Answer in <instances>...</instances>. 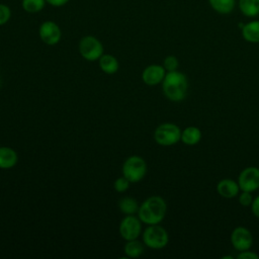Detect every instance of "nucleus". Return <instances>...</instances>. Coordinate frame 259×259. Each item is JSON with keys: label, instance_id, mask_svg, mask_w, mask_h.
<instances>
[{"label": "nucleus", "instance_id": "nucleus-30", "mask_svg": "<svg viewBox=\"0 0 259 259\" xmlns=\"http://www.w3.org/2000/svg\"><path fill=\"white\" fill-rule=\"evenodd\" d=\"M0 86H1V78H0Z\"/></svg>", "mask_w": 259, "mask_h": 259}, {"label": "nucleus", "instance_id": "nucleus-5", "mask_svg": "<svg viewBox=\"0 0 259 259\" xmlns=\"http://www.w3.org/2000/svg\"><path fill=\"white\" fill-rule=\"evenodd\" d=\"M78 51L80 56L88 62L98 61L104 54L102 42L96 36L90 34L81 37L78 44Z\"/></svg>", "mask_w": 259, "mask_h": 259}, {"label": "nucleus", "instance_id": "nucleus-15", "mask_svg": "<svg viewBox=\"0 0 259 259\" xmlns=\"http://www.w3.org/2000/svg\"><path fill=\"white\" fill-rule=\"evenodd\" d=\"M243 38L251 44L259 42V20H252L242 26Z\"/></svg>", "mask_w": 259, "mask_h": 259}, {"label": "nucleus", "instance_id": "nucleus-4", "mask_svg": "<svg viewBox=\"0 0 259 259\" xmlns=\"http://www.w3.org/2000/svg\"><path fill=\"white\" fill-rule=\"evenodd\" d=\"M143 243L146 247L154 250L163 249L169 242V235L166 229L158 225H149L142 233Z\"/></svg>", "mask_w": 259, "mask_h": 259}, {"label": "nucleus", "instance_id": "nucleus-12", "mask_svg": "<svg viewBox=\"0 0 259 259\" xmlns=\"http://www.w3.org/2000/svg\"><path fill=\"white\" fill-rule=\"evenodd\" d=\"M217 192L220 196L230 199L236 197L239 194L240 187L237 181L230 178H224L218 182Z\"/></svg>", "mask_w": 259, "mask_h": 259}, {"label": "nucleus", "instance_id": "nucleus-29", "mask_svg": "<svg viewBox=\"0 0 259 259\" xmlns=\"http://www.w3.org/2000/svg\"><path fill=\"white\" fill-rule=\"evenodd\" d=\"M234 257L233 256H229V255H227V256H223L222 257V259H233Z\"/></svg>", "mask_w": 259, "mask_h": 259}, {"label": "nucleus", "instance_id": "nucleus-6", "mask_svg": "<svg viewBox=\"0 0 259 259\" xmlns=\"http://www.w3.org/2000/svg\"><path fill=\"white\" fill-rule=\"evenodd\" d=\"M181 139L180 127L172 122H164L158 125L154 132L155 142L163 147H170L177 144Z\"/></svg>", "mask_w": 259, "mask_h": 259}, {"label": "nucleus", "instance_id": "nucleus-27", "mask_svg": "<svg viewBox=\"0 0 259 259\" xmlns=\"http://www.w3.org/2000/svg\"><path fill=\"white\" fill-rule=\"evenodd\" d=\"M251 210L252 213L259 219V195H257L255 198H253V201L251 203Z\"/></svg>", "mask_w": 259, "mask_h": 259}, {"label": "nucleus", "instance_id": "nucleus-7", "mask_svg": "<svg viewBox=\"0 0 259 259\" xmlns=\"http://www.w3.org/2000/svg\"><path fill=\"white\" fill-rule=\"evenodd\" d=\"M142 222L138 215H125L119 223L118 232L124 241L138 239L142 235Z\"/></svg>", "mask_w": 259, "mask_h": 259}, {"label": "nucleus", "instance_id": "nucleus-16", "mask_svg": "<svg viewBox=\"0 0 259 259\" xmlns=\"http://www.w3.org/2000/svg\"><path fill=\"white\" fill-rule=\"evenodd\" d=\"M201 137V131L197 126L190 125L181 131L180 141L187 146H195L200 142Z\"/></svg>", "mask_w": 259, "mask_h": 259}, {"label": "nucleus", "instance_id": "nucleus-10", "mask_svg": "<svg viewBox=\"0 0 259 259\" xmlns=\"http://www.w3.org/2000/svg\"><path fill=\"white\" fill-rule=\"evenodd\" d=\"M231 244L239 252L249 250L253 245V236L247 228L239 226L231 234Z\"/></svg>", "mask_w": 259, "mask_h": 259}, {"label": "nucleus", "instance_id": "nucleus-14", "mask_svg": "<svg viewBox=\"0 0 259 259\" xmlns=\"http://www.w3.org/2000/svg\"><path fill=\"white\" fill-rule=\"evenodd\" d=\"M98 64L100 70L107 75L115 74L119 69L118 60L110 54H103L98 60Z\"/></svg>", "mask_w": 259, "mask_h": 259}, {"label": "nucleus", "instance_id": "nucleus-24", "mask_svg": "<svg viewBox=\"0 0 259 259\" xmlns=\"http://www.w3.org/2000/svg\"><path fill=\"white\" fill-rule=\"evenodd\" d=\"M12 12L7 4L0 3V26L5 25L11 18Z\"/></svg>", "mask_w": 259, "mask_h": 259}, {"label": "nucleus", "instance_id": "nucleus-19", "mask_svg": "<svg viewBox=\"0 0 259 259\" xmlns=\"http://www.w3.org/2000/svg\"><path fill=\"white\" fill-rule=\"evenodd\" d=\"M239 9L247 17L259 15V0H239Z\"/></svg>", "mask_w": 259, "mask_h": 259}, {"label": "nucleus", "instance_id": "nucleus-25", "mask_svg": "<svg viewBox=\"0 0 259 259\" xmlns=\"http://www.w3.org/2000/svg\"><path fill=\"white\" fill-rule=\"evenodd\" d=\"M252 192H248V191H242L239 194V202L241 205L243 206H250L252 201H253V197H252Z\"/></svg>", "mask_w": 259, "mask_h": 259}, {"label": "nucleus", "instance_id": "nucleus-11", "mask_svg": "<svg viewBox=\"0 0 259 259\" xmlns=\"http://www.w3.org/2000/svg\"><path fill=\"white\" fill-rule=\"evenodd\" d=\"M166 70L163 65L152 64L147 66L142 72V80L149 86H156L161 84L166 75Z\"/></svg>", "mask_w": 259, "mask_h": 259}, {"label": "nucleus", "instance_id": "nucleus-18", "mask_svg": "<svg viewBox=\"0 0 259 259\" xmlns=\"http://www.w3.org/2000/svg\"><path fill=\"white\" fill-rule=\"evenodd\" d=\"M145 251V244L138 239L126 241L123 252L127 258H138L140 257Z\"/></svg>", "mask_w": 259, "mask_h": 259}, {"label": "nucleus", "instance_id": "nucleus-28", "mask_svg": "<svg viewBox=\"0 0 259 259\" xmlns=\"http://www.w3.org/2000/svg\"><path fill=\"white\" fill-rule=\"evenodd\" d=\"M46 1H47V4L56 8L63 7L70 2V0H46Z\"/></svg>", "mask_w": 259, "mask_h": 259}, {"label": "nucleus", "instance_id": "nucleus-17", "mask_svg": "<svg viewBox=\"0 0 259 259\" xmlns=\"http://www.w3.org/2000/svg\"><path fill=\"white\" fill-rule=\"evenodd\" d=\"M118 208L121 213L128 215V214H136L139 210V203L138 200L131 196H123L118 200Z\"/></svg>", "mask_w": 259, "mask_h": 259}, {"label": "nucleus", "instance_id": "nucleus-26", "mask_svg": "<svg viewBox=\"0 0 259 259\" xmlns=\"http://www.w3.org/2000/svg\"><path fill=\"white\" fill-rule=\"evenodd\" d=\"M238 259H259V255L253 251L249 250H245V251H241L239 252V254L237 255Z\"/></svg>", "mask_w": 259, "mask_h": 259}, {"label": "nucleus", "instance_id": "nucleus-13", "mask_svg": "<svg viewBox=\"0 0 259 259\" xmlns=\"http://www.w3.org/2000/svg\"><path fill=\"white\" fill-rule=\"evenodd\" d=\"M18 162L16 151L7 146H0V169H11Z\"/></svg>", "mask_w": 259, "mask_h": 259}, {"label": "nucleus", "instance_id": "nucleus-8", "mask_svg": "<svg viewBox=\"0 0 259 259\" xmlns=\"http://www.w3.org/2000/svg\"><path fill=\"white\" fill-rule=\"evenodd\" d=\"M38 36L45 45L56 46L61 41L62 30L57 22L45 20L38 27Z\"/></svg>", "mask_w": 259, "mask_h": 259}, {"label": "nucleus", "instance_id": "nucleus-3", "mask_svg": "<svg viewBox=\"0 0 259 259\" xmlns=\"http://www.w3.org/2000/svg\"><path fill=\"white\" fill-rule=\"evenodd\" d=\"M148 166L144 158L133 155L127 157L121 167L122 176H124L131 183H137L143 180L147 174Z\"/></svg>", "mask_w": 259, "mask_h": 259}, {"label": "nucleus", "instance_id": "nucleus-22", "mask_svg": "<svg viewBox=\"0 0 259 259\" xmlns=\"http://www.w3.org/2000/svg\"><path fill=\"white\" fill-rule=\"evenodd\" d=\"M178 66H179L178 59L173 55L167 56L163 61V67L166 70V72L175 71L178 69Z\"/></svg>", "mask_w": 259, "mask_h": 259}, {"label": "nucleus", "instance_id": "nucleus-21", "mask_svg": "<svg viewBox=\"0 0 259 259\" xmlns=\"http://www.w3.org/2000/svg\"><path fill=\"white\" fill-rule=\"evenodd\" d=\"M47 5L46 0H21L22 9L29 14L40 12Z\"/></svg>", "mask_w": 259, "mask_h": 259}, {"label": "nucleus", "instance_id": "nucleus-23", "mask_svg": "<svg viewBox=\"0 0 259 259\" xmlns=\"http://www.w3.org/2000/svg\"><path fill=\"white\" fill-rule=\"evenodd\" d=\"M130 184L131 182L124 177V176H120L118 178H116L113 182V188L116 192H124L130 188Z\"/></svg>", "mask_w": 259, "mask_h": 259}, {"label": "nucleus", "instance_id": "nucleus-1", "mask_svg": "<svg viewBox=\"0 0 259 259\" xmlns=\"http://www.w3.org/2000/svg\"><path fill=\"white\" fill-rule=\"evenodd\" d=\"M167 212V203L159 195H152L146 198L139 206L138 217L147 226L160 224Z\"/></svg>", "mask_w": 259, "mask_h": 259}, {"label": "nucleus", "instance_id": "nucleus-20", "mask_svg": "<svg viewBox=\"0 0 259 259\" xmlns=\"http://www.w3.org/2000/svg\"><path fill=\"white\" fill-rule=\"evenodd\" d=\"M208 4L220 14H230L235 8L236 0H208Z\"/></svg>", "mask_w": 259, "mask_h": 259}, {"label": "nucleus", "instance_id": "nucleus-2", "mask_svg": "<svg viewBox=\"0 0 259 259\" xmlns=\"http://www.w3.org/2000/svg\"><path fill=\"white\" fill-rule=\"evenodd\" d=\"M161 84L163 94L170 101H182L187 95V78L182 72H179L178 70L167 72Z\"/></svg>", "mask_w": 259, "mask_h": 259}, {"label": "nucleus", "instance_id": "nucleus-9", "mask_svg": "<svg viewBox=\"0 0 259 259\" xmlns=\"http://www.w3.org/2000/svg\"><path fill=\"white\" fill-rule=\"evenodd\" d=\"M237 182L241 191H256L259 189V168L255 166L246 167L240 172Z\"/></svg>", "mask_w": 259, "mask_h": 259}]
</instances>
